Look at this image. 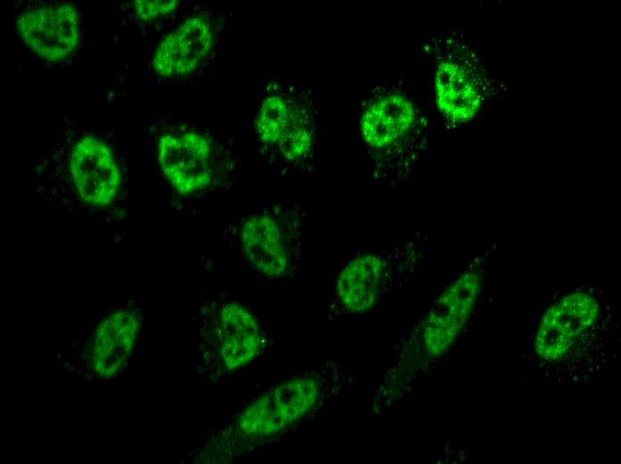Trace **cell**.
Returning a JSON list of instances; mask_svg holds the SVG:
<instances>
[{
  "mask_svg": "<svg viewBox=\"0 0 621 464\" xmlns=\"http://www.w3.org/2000/svg\"><path fill=\"white\" fill-rule=\"evenodd\" d=\"M142 321L137 311L119 309L97 325L90 346L89 362L101 378H112L124 369L133 354Z\"/></svg>",
  "mask_w": 621,
  "mask_h": 464,
  "instance_id": "cell-14",
  "label": "cell"
},
{
  "mask_svg": "<svg viewBox=\"0 0 621 464\" xmlns=\"http://www.w3.org/2000/svg\"><path fill=\"white\" fill-rule=\"evenodd\" d=\"M214 41V28L208 18L189 17L160 41L153 57V70L165 79L188 76L208 57Z\"/></svg>",
  "mask_w": 621,
  "mask_h": 464,
  "instance_id": "cell-13",
  "label": "cell"
},
{
  "mask_svg": "<svg viewBox=\"0 0 621 464\" xmlns=\"http://www.w3.org/2000/svg\"><path fill=\"white\" fill-rule=\"evenodd\" d=\"M243 255L252 269L276 280L290 275L302 251V219L292 205H277L250 214L239 232Z\"/></svg>",
  "mask_w": 621,
  "mask_h": 464,
  "instance_id": "cell-7",
  "label": "cell"
},
{
  "mask_svg": "<svg viewBox=\"0 0 621 464\" xmlns=\"http://www.w3.org/2000/svg\"><path fill=\"white\" fill-rule=\"evenodd\" d=\"M418 246L414 238H407L358 251L337 276L334 291L336 311L362 314L378 307L413 268Z\"/></svg>",
  "mask_w": 621,
  "mask_h": 464,
  "instance_id": "cell-5",
  "label": "cell"
},
{
  "mask_svg": "<svg viewBox=\"0 0 621 464\" xmlns=\"http://www.w3.org/2000/svg\"><path fill=\"white\" fill-rule=\"evenodd\" d=\"M432 69L435 108L450 127L473 122L485 99L484 73L476 54L455 33H441L423 46Z\"/></svg>",
  "mask_w": 621,
  "mask_h": 464,
  "instance_id": "cell-3",
  "label": "cell"
},
{
  "mask_svg": "<svg viewBox=\"0 0 621 464\" xmlns=\"http://www.w3.org/2000/svg\"><path fill=\"white\" fill-rule=\"evenodd\" d=\"M599 314V302L586 292L570 293L558 300L540 321L534 343L538 357L550 361L562 359L596 323Z\"/></svg>",
  "mask_w": 621,
  "mask_h": 464,
  "instance_id": "cell-10",
  "label": "cell"
},
{
  "mask_svg": "<svg viewBox=\"0 0 621 464\" xmlns=\"http://www.w3.org/2000/svg\"><path fill=\"white\" fill-rule=\"evenodd\" d=\"M481 288L482 274L472 265L439 295L418 327L429 356H441L453 345L474 311Z\"/></svg>",
  "mask_w": 621,
  "mask_h": 464,
  "instance_id": "cell-9",
  "label": "cell"
},
{
  "mask_svg": "<svg viewBox=\"0 0 621 464\" xmlns=\"http://www.w3.org/2000/svg\"><path fill=\"white\" fill-rule=\"evenodd\" d=\"M257 138L281 165L303 168L310 160L318 133V115L307 90L277 84L265 95L254 120Z\"/></svg>",
  "mask_w": 621,
  "mask_h": 464,
  "instance_id": "cell-4",
  "label": "cell"
},
{
  "mask_svg": "<svg viewBox=\"0 0 621 464\" xmlns=\"http://www.w3.org/2000/svg\"><path fill=\"white\" fill-rule=\"evenodd\" d=\"M69 170L80 200L91 207L103 208L116 199L121 173L112 151L94 136H84L72 147Z\"/></svg>",
  "mask_w": 621,
  "mask_h": 464,
  "instance_id": "cell-11",
  "label": "cell"
},
{
  "mask_svg": "<svg viewBox=\"0 0 621 464\" xmlns=\"http://www.w3.org/2000/svg\"><path fill=\"white\" fill-rule=\"evenodd\" d=\"M217 154L211 139L194 130L164 133L156 144L159 167L181 195L195 194L212 185L219 170Z\"/></svg>",
  "mask_w": 621,
  "mask_h": 464,
  "instance_id": "cell-8",
  "label": "cell"
},
{
  "mask_svg": "<svg viewBox=\"0 0 621 464\" xmlns=\"http://www.w3.org/2000/svg\"><path fill=\"white\" fill-rule=\"evenodd\" d=\"M202 360L208 378L222 382L254 361L266 336L254 313L243 303L219 297L206 308Z\"/></svg>",
  "mask_w": 621,
  "mask_h": 464,
  "instance_id": "cell-6",
  "label": "cell"
},
{
  "mask_svg": "<svg viewBox=\"0 0 621 464\" xmlns=\"http://www.w3.org/2000/svg\"><path fill=\"white\" fill-rule=\"evenodd\" d=\"M426 129L421 104L403 76H387L367 92L357 109V133L372 182L403 185L421 160Z\"/></svg>",
  "mask_w": 621,
  "mask_h": 464,
  "instance_id": "cell-2",
  "label": "cell"
},
{
  "mask_svg": "<svg viewBox=\"0 0 621 464\" xmlns=\"http://www.w3.org/2000/svg\"><path fill=\"white\" fill-rule=\"evenodd\" d=\"M335 362L288 378L262 394L211 437L203 462L227 463L265 445L325 410L344 385Z\"/></svg>",
  "mask_w": 621,
  "mask_h": 464,
  "instance_id": "cell-1",
  "label": "cell"
},
{
  "mask_svg": "<svg viewBox=\"0 0 621 464\" xmlns=\"http://www.w3.org/2000/svg\"><path fill=\"white\" fill-rule=\"evenodd\" d=\"M16 28L26 46L49 62L67 59L79 41V15L67 3L27 10L19 15Z\"/></svg>",
  "mask_w": 621,
  "mask_h": 464,
  "instance_id": "cell-12",
  "label": "cell"
},
{
  "mask_svg": "<svg viewBox=\"0 0 621 464\" xmlns=\"http://www.w3.org/2000/svg\"><path fill=\"white\" fill-rule=\"evenodd\" d=\"M178 2L169 1H134L133 6L137 16L143 21H153L173 12L178 7Z\"/></svg>",
  "mask_w": 621,
  "mask_h": 464,
  "instance_id": "cell-15",
  "label": "cell"
}]
</instances>
